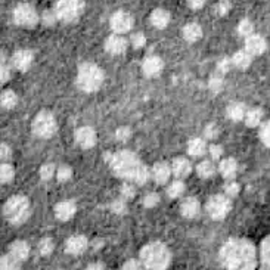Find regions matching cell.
<instances>
[{
	"instance_id": "12",
	"label": "cell",
	"mask_w": 270,
	"mask_h": 270,
	"mask_svg": "<svg viewBox=\"0 0 270 270\" xmlns=\"http://www.w3.org/2000/svg\"><path fill=\"white\" fill-rule=\"evenodd\" d=\"M127 48H129V42L123 37V34L114 33L105 40V51L109 55H114V56L123 55L127 51Z\"/></svg>"
},
{
	"instance_id": "25",
	"label": "cell",
	"mask_w": 270,
	"mask_h": 270,
	"mask_svg": "<svg viewBox=\"0 0 270 270\" xmlns=\"http://www.w3.org/2000/svg\"><path fill=\"white\" fill-rule=\"evenodd\" d=\"M207 151V145H205V140L201 139V137H197V139H192L189 140L188 143V154L191 157H202Z\"/></svg>"
},
{
	"instance_id": "49",
	"label": "cell",
	"mask_w": 270,
	"mask_h": 270,
	"mask_svg": "<svg viewBox=\"0 0 270 270\" xmlns=\"http://www.w3.org/2000/svg\"><path fill=\"white\" fill-rule=\"evenodd\" d=\"M260 137H262V142H263L266 146H269L270 148V120L266 123V124H263V127H262V130H260Z\"/></svg>"
},
{
	"instance_id": "4",
	"label": "cell",
	"mask_w": 270,
	"mask_h": 270,
	"mask_svg": "<svg viewBox=\"0 0 270 270\" xmlns=\"http://www.w3.org/2000/svg\"><path fill=\"white\" fill-rule=\"evenodd\" d=\"M75 83L77 87L86 93L96 92L104 83V71L92 62L81 64L75 77Z\"/></svg>"
},
{
	"instance_id": "26",
	"label": "cell",
	"mask_w": 270,
	"mask_h": 270,
	"mask_svg": "<svg viewBox=\"0 0 270 270\" xmlns=\"http://www.w3.org/2000/svg\"><path fill=\"white\" fill-rule=\"evenodd\" d=\"M251 61H253V55H250L247 51H238L232 58L233 65L239 69H247L251 65Z\"/></svg>"
},
{
	"instance_id": "22",
	"label": "cell",
	"mask_w": 270,
	"mask_h": 270,
	"mask_svg": "<svg viewBox=\"0 0 270 270\" xmlns=\"http://www.w3.org/2000/svg\"><path fill=\"white\" fill-rule=\"evenodd\" d=\"M9 253L22 263L30 256V247L25 241H13L9 247Z\"/></svg>"
},
{
	"instance_id": "30",
	"label": "cell",
	"mask_w": 270,
	"mask_h": 270,
	"mask_svg": "<svg viewBox=\"0 0 270 270\" xmlns=\"http://www.w3.org/2000/svg\"><path fill=\"white\" fill-rule=\"evenodd\" d=\"M185 183L182 182V179H177V180H174L173 183H170V186L167 188V195H168V198H179V197H182L183 194H185Z\"/></svg>"
},
{
	"instance_id": "31",
	"label": "cell",
	"mask_w": 270,
	"mask_h": 270,
	"mask_svg": "<svg viewBox=\"0 0 270 270\" xmlns=\"http://www.w3.org/2000/svg\"><path fill=\"white\" fill-rule=\"evenodd\" d=\"M18 104V96L12 90H6L1 93V108L12 109Z\"/></svg>"
},
{
	"instance_id": "36",
	"label": "cell",
	"mask_w": 270,
	"mask_h": 270,
	"mask_svg": "<svg viewBox=\"0 0 270 270\" xmlns=\"http://www.w3.org/2000/svg\"><path fill=\"white\" fill-rule=\"evenodd\" d=\"M56 170H58V168L55 167V164H43V165L40 167V171H39L40 179H42V180H51L55 174H56Z\"/></svg>"
},
{
	"instance_id": "10",
	"label": "cell",
	"mask_w": 270,
	"mask_h": 270,
	"mask_svg": "<svg viewBox=\"0 0 270 270\" xmlns=\"http://www.w3.org/2000/svg\"><path fill=\"white\" fill-rule=\"evenodd\" d=\"M109 25L111 30L117 34H126L133 28V18L130 13L124 12V10H118L115 12L111 19H109Z\"/></svg>"
},
{
	"instance_id": "50",
	"label": "cell",
	"mask_w": 270,
	"mask_h": 270,
	"mask_svg": "<svg viewBox=\"0 0 270 270\" xmlns=\"http://www.w3.org/2000/svg\"><path fill=\"white\" fill-rule=\"evenodd\" d=\"M233 62L229 59V58H223V59H220L218 62H217V69L221 72V74H226L229 69H230V65H232Z\"/></svg>"
},
{
	"instance_id": "29",
	"label": "cell",
	"mask_w": 270,
	"mask_h": 270,
	"mask_svg": "<svg viewBox=\"0 0 270 270\" xmlns=\"http://www.w3.org/2000/svg\"><path fill=\"white\" fill-rule=\"evenodd\" d=\"M262 118H263V112L262 109L259 108H253L248 109L247 114H245V123L248 127H257L260 123H262Z\"/></svg>"
},
{
	"instance_id": "6",
	"label": "cell",
	"mask_w": 270,
	"mask_h": 270,
	"mask_svg": "<svg viewBox=\"0 0 270 270\" xmlns=\"http://www.w3.org/2000/svg\"><path fill=\"white\" fill-rule=\"evenodd\" d=\"M33 133L40 139H49L56 133V120L49 111H40L33 120Z\"/></svg>"
},
{
	"instance_id": "45",
	"label": "cell",
	"mask_w": 270,
	"mask_h": 270,
	"mask_svg": "<svg viewBox=\"0 0 270 270\" xmlns=\"http://www.w3.org/2000/svg\"><path fill=\"white\" fill-rule=\"evenodd\" d=\"M262 260L268 268H270V236L262 244Z\"/></svg>"
},
{
	"instance_id": "40",
	"label": "cell",
	"mask_w": 270,
	"mask_h": 270,
	"mask_svg": "<svg viewBox=\"0 0 270 270\" xmlns=\"http://www.w3.org/2000/svg\"><path fill=\"white\" fill-rule=\"evenodd\" d=\"M130 43H132V46H133L135 49H140V48H143V46L146 45V37H145L143 33L137 31V33H135V34H132Z\"/></svg>"
},
{
	"instance_id": "1",
	"label": "cell",
	"mask_w": 270,
	"mask_h": 270,
	"mask_svg": "<svg viewBox=\"0 0 270 270\" xmlns=\"http://www.w3.org/2000/svg\"><path fill=\"white\" fill-rule=\"evenodd\" d=\"M107 161L118 177L132 183L145 185L152 174L148 170V167L139 160V157L130 151H120L117 154H109Z\"/></svg>"
},
{
	"instance_id": "18",
	"label": "cell",
	"mask_w": 270,
	"mask_h": 270,
	"mask_svg": "<svg viewBox=\"0 0 270 270\" xmlns=\"http://www.w3.org/2000/svg\"><path fill=\"white\" fill-rule=\"evenodd\" d=\"M201 211V204L197 198L194 197H189V198H185L183 202L180 204V214L186 218H194L200 214Z\"/></svg>"
},
{
	"instance_id": "16",
	"label": "cell",
	"mask_w": 270,
	"mask_h": 270,
	"mask_svg": "<svg viewBox=\"0 0 270 270\" xmlns=\"http://www.w3.org/2000/svg\"><path fill=\"white\" fill-rule=\"evenodd\" d=\"M245 51L253 56H259L266 51V40L257 34L248 36L245 40Z\"/></svg>"
},
{
	"instance_id": "15",
	"label": "cell",
	"mask_w": 270,
	"mask_h": 270,
	"mask_svg": "<svg viewBox=\"0 0 270 270\" xmlns=\"http://www.w3.org/2000/svg\"><path fill=\"white\" fill-rule=\"evenodd\" d=\"M33 59L34 56L30 51L27 49H21V51H16L13 56H12V65L18 69V71H27L31 64H33Z\"/></svg>"
},
{
	"instance_id": "53",
	"label": "cell",
	"mask_w": 270,
	"mask_h": 270,
	"mask_svg": "<svg viewBox=\"0 0 270 270\" xmlns=\"http://www.w3.org/2000/svg\"><path fill=\"white\" fill-rule=\"evenodd\" d=\"M0 157H1L3 162L9 161V160H10V157H12V151H10V148H9L7 145H4V143H1V146H0Z\"/></svg>"
},
{
	"instance_id": "13",
	"label": "cell",
	"mask_w": 270,
	"mask_h": 270,
	"mask_svg": "<svg viewBox=\"0 0 270 270\" xmlns=\"http://www.w3.org/2000/svg\"><path fill=\"white\" fill-rule=\"evenodd\" d=\"M87 247H89V241L83 235H74L65 244V250L71 256H80V254H83L87 250Z\"/></svg>"
},
{
	"instance_id": "32",
	"label": "cell",
	"mask_w": 270,
	"mask_h": 270,
	"mask_svg": "<svg viewBox=\"0 0 270 270\" xmlns=\"http://www.w3.org/2000/svg\"><path fill=\"white\" fill-rule=\"evenodd\" d=\"M13 177H15L13 167L10 164H7V162H3L1 167H0V180H1V183L3 185L4 183H9V182L13 180Z\"/></svg>"
},
{
	"instance_id": "5",
	"label": "cell",
	"mask_w": 270,
	"mask_h": 270,
	"mask_svg": "<svg viewBox=\"0 0 270 270\" xmlns=\"http://www.w3.org/2000/svg\"><path fill=\"white\" fill-rule=\"evenodd\" d=\"M3 214L6 217V220L13 226H19L25 223L31 214V205L28 198L22 195H15L9 198L6 204L3 205Z\"/></svg>"
},
{
	"instance_id": "38",
	"label": "cell",
	"mask_w": 270,
	"mask_h": 270,
	"mask_svg": "<svg viewBox=\"0 0 270 270\" xmlns=\"http://www.w3.org/2000/svg\"><path fill=\"white\" fill-rule=\"evenodd\" d=\"M40 21H42L46 27H52V25L56 24V21H58V15H56V12H55V10H52V9H48V10H45V12L42 13Z\"/></svg>"
},
{
	"instance_id": "56",
	"label": "cell",
	"mask_w": 270,
	"mask_h": 270,
	"mask_svg": "<svg viewBox=\"0 0 270 270\" xmlns=\"http://www.w3.org/2000/svg\"><path fill=\"white\" fill-rule=\"evenodd\" d=\"M104 268H105L104 263H93V265L89 266V269H104Z\"/></svg>"
},
{
	"instance_id": "39",
	"label": "cell",
	"mask_w": 270,
	"mask_h": 270,
	"mask_svg": "<svg viewBox=\"0 0 270 270\" xmlns=\"http://www.w3.org/2000/svg\"><path fill=\"white\" fill-rule=\"evenodd\" d=\"M253 31H254V24H253L251 21L244 19V21H241V22H239V25H238V33H239L241 36L248 37V36H251V34H253Z\"/></svg>"
},
{
	"instance_id": "20",
	"label": "cell",
	"mask_w": 270,
	"mask_h": 270,
	"mask_svg": "<svg viewBox=\"0 0 270 270\" xmlns=\"http://www.w3.org/2000/svg\"><path fill=\"white\" fill-rule=\"evenodd\" d=\"M171 170H173V174L177 179H185V177H188L191 174L192 165H191L189 160H186L183 157H177L171 162Z\"/></svg>"
},
{
	"instance_id": "17",
	"label": "cell",
	"mask_w": 270,
	"mask_h": 270,
	"mask_svg": "<svg viewBox=\"0 0 270 270\" xmlns=\"http://www.w3.org/2000/svg\"><path fill=\"white\" fill-rule=\"evenodd\" d=\"M77 211V207L72 201H61L55 205V216L61 221L71 220Z\"/></svg>"
},
{
	"instance_id": "33",
	"label": "cell",
	"mask_w": 270,
	"mask_h": 270,
	"mask_svg": "<svg viewBox=\"0 0 270 270\" xmlns=\"http://www.w3.org/2000/svg\"><path fill=\"white\" fill-rule=\"evenodd\" d=\"M19 265H21V262L18 259H15L10 253L1 256V259H0V268L1 269H18Z\"/></svg>"
},
{
	"instance_id": "52",
	"label": "cell",
	"mask_w": 270,
	"mask_h": 270,
	"mask_svg": "<svg viewBox=\"0 0 270 270\" xmlns=\"http://www.w3.org/2000/svg\"><path fill=\"white\" fill-rule=\"evenodd\" d=\"M0 75H1V83L4 84L7 80H9V77H10V69H9V65L7 64H4L3 61H1V67H0Z\"/></svg>"
},
{
	"instance_id": "3",
	"label": "cell",
	"mask_w": 270,
	"mask_h": 270,
	"mask_svg": "<svg viewBox=\"0 0 270 270\" xmlns=\"http://www.w3.org/2000/svg\"><path fill=\"white\" fill-rule=\"evenodd\" d=\"M140 260L146 269H167L171 262V254L161 242H151L142 248Z\"/></svg>"
},
{
	"instance_id": "8",
	"label": "cell",
	"mask_w": 270,
	"mask_h": 270,
	"mask_svg": "<svg viewBox=\"0 0 270 270\" xmlns=\"http://www.w3.org/2000/svg\"><path fill=\"white\" fill-rule=\"evenodd\" d=\"M13 21L19 27L31 28V27H34L40 21V18H39V13L36 12V9L31 4L21 3L13 10Z\"/></svg>"
},
{
	"instance_id": "37",
	"label": "cell",
	"mask_w": 270,
	"mask_h": 270,
	"mask_svg": "<svg viewBox=\"0 0 270 270\" xmlns=\"http://www.w3.org/2000/svg\"><path fill=\"white\" fill-rule=\"evenodd\" d=\"M120 195H121V198L126 200V201L135 198L136 189H135V186L132 185V182H130V183H123V185H121V188H120Z\"/></svg>"
},
{
	"instance_id": "44",
	"label": "cell",
	"mask_w": 270,
	"mask_h": 270,
	"mask_svg": "<svg viewBox=\"0 0 270 270\" xmlns=\"http://www.w3.org/2000/svg\"><path fill=\"white\" fill-rule=\"evenodd\" d=\"M158 202H160V195L155 194V192H149V194H146L145 198H143V205H145L146 208H154Z\"/></svg>"
},
{
	"instance_id": "43",
	"label": "cell",
	"mask_w": 270,
	"mask_h": 270,
	"mask_svg": "<svg viewBox=\"0 0 270 270\" xmlns=\"http://www.w3.org/2000/svg\"><path fill=\"white\" fill-rule=\"evenodd\" d=\"M115 137H117L118 142H127V140L132 137V129L127 127V126L120 127V129L115 132Z\"/></svg>"
},
{
	"instance_id": "42",
	"label": "cell",
	"mask_w": 270,
	"mask_h": 270,
	"mask_svg": "<svg viewBox=\"0 0 270 270\" xmlns=\"http://www.w3.org/2000/svg\"><path fill=\"white\" fill-rule=\"evenodd\" d=\"M229 10H230V1L229 0H220L217 4H214V9H213V12L217 16H224Z\"/></svg>"
},
{
	"instance_id": "14",
	"label": "cell",
	"mask_w": 270,
	"mask_h": 270,
	"mask_svg": "<svg viewBox=\"0 0 270 270\" xmlns=\"http://www.w3.org/2000/svg\"><path fill=\"white\" fill-rule=\"evenodd\" d=\"M162 68H164V62L161 58L158 56H148L143 59L142 62V71L146 77H157L158 74H161Z\"/></svg>"
},
{
	"instance_id": "41",
	"label": "cell",
	"mask_w": 270,
	"mask_h": 270,
	"mask_svg": "<svg viewBox=\"0 0 270 270\" xmlns=\"http://www.w3.org/2000/svg\"><path fill=\"white\" fill-rule=\"evenodd\" d=\"M111 210L118 214V216H123L127 213V204H126V200L120 198V200H115L112 204H111Z\"/></svg>"
},
{
	"instance_id": "23",
	"label": "cell",
	"mask_w": 270,
	"mask_h": 270,
	"mask_svg": "<svg viewBox=\"0 0 270 270\" xmlns=\"http://www.w3.org/2000/svg\"><path fill=\"white\" fill-rule=\"evenodd\" d=\"M149 19H151V24H152L155 28L162 30V28H165V27L170 24L171 16H170V13H168L167 10H164V9H155V10H152Z\"/></svg>"
},
{
	"instance_id": "51",
	"label": "cell",
	"mask_w": 270,
	"mask_h": 270,
	"mask_svg": "<svg viewBox=\"0 0 270 270\" xmlns=\"http://www.w3.org/2000/svg\"><path fill=\"white\" fill-rule=\"evenodd\" d=\"M208 151H210V155H211L213 160H220L221 155H223V148L220 145H211L208 148Z\"/></svg>"
},
{
	"instance_id": "27",
	"label": "cell",
	"mask_w": 270,
	"mask_h": 270,
	"mask_svg": "<svg viewBox=\"0 0 270 270\" xmlns=\"http://www.w3.org/2000/svg\"><path fill=\"white\" fill-rule=\"evenodd\" d=\"M247 107L241 102H235L232 105H229L227 108V117L232 120V121H241L245 118V114H247Z\"/></svg>"
},
{
	"instance_id": "2",
	"label": "cell",
	"mask_w": 270,
	"mask_h": 270,
	"mask_svg": "<svg viewBox=\"0 0 270 270\" xmlns=\"http://www.w3.org/2000/svg\"><path fill=\"white\" fill-rule=\"evenodd\" d=\"M218 262L226 269H254L256 250L248 241L230 239L221 247Z\"/></svg>"
},
{
	"instance_id": "55",
	"label": "cell",
	"mask_w": 270,
	"mask_h": 270,
	"mask_svg": "<svg viewBox=\"0 0 270 270\" xmlns=\"http://www.w3.org/2000/svg\"><path fill=\"white\" fill-rule=\"evenodd\" d=\"M207 0H188V4L191 9H201L205 4Z\"/></svg>"
},
{
	"instance_id": "19",
	"label": "cell",
	"mask_w": 270,
	"mask_h": 270,
	"mask_svg": "<svg viewBox=\"0 0 270 270\" xmlns=\"http://www.w3.org/2000/svg\"><path fill=\"white\" fill-rule=\"evenodd\" d=\"M151 173H152L154 180H155L158 185H165V183L168 182L170 176L173 174V170H171V167H170L167 162L161 161L157 162V164L152 167Z\"/></svg>"
},
{
	"instance_id": "11",
	"label": "cell",
	"mask_w": 270,
	"mask_h": 270,
	"mask_svg": "<svg viewBox=\"0 0 270 270\" xmlns=\"http://www.w3.org/2000/svg\"><path fill=\"white\" fill-rule=\"evenodd\" d=\"M74 139H75V143L83 149H90L96 145V133L92 127H87V126L77 129Z\"/></svg>"
},
{
	"instance_id": "7",
	"label": "cell",
	"mask_w": 270,
	"mask_h": 270,
	"mask_svg": "<svg viewBox=\"0 0 270 270\" xmlns=\"http://www.w3.org/2000/svg\"><path fill=\"white\" fill-rule=\"evenodd\" d=\"M84 9L83 0H59L55 6V12L59 21L64 22H74Z\"/></svg>"
},
{
	"instance_id": "21",
	"label": "cell",
	"mask_w": 270,
	"mask_h": 270,
	"mask_svg": "<svg viewBox=\"0 0 270 270\" xmlns=\"http://www.w3.org/2000/svg\"><path fill=\"white\" fill-rule=\"evenodd\" d=\"M182 36H183V39H185L186 42L195 43V42H198V40L202 37V28H201V25L197 24V22H189V24H186V25L182 28Z\"/></svg>"
},
{
	"instance_id": "35",
	"label": "cell",
	"mask_w": 270,
	"mask_h": 270,
	"mask_svg": "<svg viewBox=\"0 0 270 270\" xmlns=\"http://www.w3.org/2000/svg\"><path fill=\"white\" fill-rule=\"evenodd\" d=\"M71 177H72V168H71V167H68V165H61V167L56 170V179H58V182L65 183V182H68Z\"/></svg>"
},
{
	"instance_id": "34",
	"label": "cell",
	"mask_w": 270,
	"mask_h": 270,
	"mask_svg": "<svg viewBox=\"0 0 270 270\" xmlns=\"http://www.w3.org/2000/svg\"><path fill=\"white\" fill-rule=\"evenodd\" d=\"M54 250L55 244L51 238H43V239H40V242H39V253H40L43 257L51 256V254L54 253Z\"/></svg>"
},
{
	"instance_id": "9",
	"label": "cell",
	"mask_w": 270,
	"mask_h": 270,
	"mask_svg": "<svg viewBox=\"0 0 270 270\" xmlns=\"http://www.w3.org/2000/svg\"><path fill=\"white\" fill-rule=\"evenodd\" d=\"M230 208H232V202L226 194L224 195H214L207 202V213L213 220H223L229 214Z\"/></svg>"
},
{
	"instance_id": "48",
	"label": "cell",
	"mask_w": 270,
	"mask_h": 270,
	"mask_svg": "<svg viewBox=\"0 0 270 270\" xmlns=\"http://www.w3.org/2000/svg\"><path fill=\"white\" fill-rule=\"evenodd\" d=\"M204 136H205V139H216L217 136H218V127L214 123H210V124L205 126Z\"/></svg>"
},
{
	"instance_id": "28",
	"label": "cell",
	"mask_w": 270,
	"mask_h": 270,
	"mask_svg": "<svg viewBox=\"0 0 270 270\" xmlns=\"http://www.w3.org/2000/svg\"><path fill=\"white\" fill-rule=\"evenodd\" d=\"M214 173H216V167L210 160H204L197 165V174L201 179H210L211 176H214Z\"/></svg>"
},
{
	"instance_id": "24",
	"label": "cell",
	"mask_w": 270,
	"mask_h": 270,
	"mask_svg": "<svg viewBox=\"0 0 270 270\" xmlns=\"http://www.w3.org/2000/svg\"><path fill=\"white\" fill-rule=\"evenodd\" d=\"M236 170H238V164L233 158H224L220 161L218 171L226 180H232L236 176Z\"/></svg>"
},
{
	"instance_id": "46",
	"label": "cell",
	"mask_w": 270,
	"mask_h": 270,
	"mask_svg": "<svg viewBox=\"0 0 270 270\" xmlns=\"http://www.w3.org/2000/svg\"><path fill=\"white\" fill-rule=\"evenodd\" d=\"M223 191H224V194H226L229 198H233V197H236V195L239 194V185L235 183V182H229V180H227V183L224 185Z\"/></svg>"
},
{
	"instance_id": "47",
	"label": "cell",
	"mask_w": 270,
	"mask_h": 270,
	"mask_svg": "<svg viewBox=\"0 0 270 270\" xmlns=\"http://www.w3.org/2000/svg\"><path fill=\"white\" fill-rule=\"evenodd\" d=\"M208 89L214 95L220 93L223 90V80H221V77H211L210 78V83H208Z\"/></svg>"
},
{
	"instance_id": "54",
	"label": "cell",
	"mask_w": 270,
	"mask_h": 270,
	"mask_svg": "<svg viewBox=\"0 0 270 270\" xmlns=\"http://www.w3.org/2000/svg\"><path fill=\"white\" fill-rule=\"evenodd\" d=\"M143 266V263H142V260L139 262V260H135V259H132V260H127L124 265H123V269H140Z\"/></svg>"
}]
</instances>
